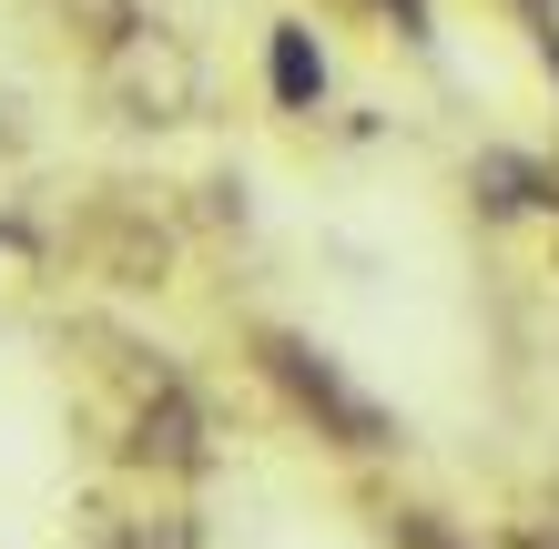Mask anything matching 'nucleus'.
<instances>
[{"instance_id":"nucleus-1","label":"nucleus","mask_w":559,"mask_h":549,"mask_svg":"<svg viewBox=\"0 0 559 549\" xmlns=\"http://www.w3.org/2000/svg\"><path fill=\"white\" fill-rule=\"evenodd\" d=\"M72 254H82L92 275H112V285H163V275H174V224L112 183V193H92V204H82Z\"/></svg>"},{"instance_id":"nucleus-4","label":"nucleus","mask_w":559,"mask_h":549,"mask_svg":"<svg viewBox=\"0 0 559 549\" xmlns=\"http://www.w3.org/2000/svg\"><path fill=\"white\" fill-rule=\"evenodd\" d=\"M122 447H133L143 468H163V478H193V468L214 458V447H204V417H193L183 386H143V397H133V438H122Z\"/></svg>"},{"instance_id":"nucleus-5","label":"nucleus","mask_w":559,"mask_h":549,"mask_svg":"<svg viewBox=\"0 0 559 549\" xmlns=\"http://www.w3.org/2000/svg\"><path fill=\"white\" fill-rule=\"evenodd\" d=\"M61 21H72V41L92 61H112V51L143 41V0H61Z\"/></svg>"},{"instance_id":"nucleus-10","label":"nucleus","mask_w":559,"mask_h":549,"mask_svg":"<svg viewBox=\"0 0 559 549\" xmlns=\"http://www.w3.org/2000/svg\"><path fill=\"white\" fill-rule=\"evenodd\" d=\"M92 549H133V520L122 509H92Z\"/></svg>"},{"instance_id":"nucleus-9","label":"nucleus","mask_w":559,"mask_h":549,"mask_svg":"<svg viewBox=\"0 0 559 549\" xmlns=\"http://www.w3.org/2000/svg\"><path fill=\"white\" fill-rule=\"evenodd\" d=\"M346 11H386V21H397V31H407V41H417V31H427V11H417V0H346Z\"/></svg>"},{"instance_id":"nucleus-6","label":"nucleus","mask_w":559,"mask_h":549,"mask_svg":"<svg viewBox=\"0 0 559 549\" xmlns=\"http://www.w3.org/2000/svg\"><path fill=\"white\" fill-rule=\"evenodd\" d=\"M275 92H285L295 112H306L316 92H325V61H316V41H306V31H295V21L275 31Z\"/></svg>"},{"instance_id":"nucleus-3","label":"nucleus","mask_w":559,"mask_h":549,"mask_svg":"<svg viewBox=\"0 0 559 549\" xmlns=\"http://www.w3.org/2000/svg\"><path fill=\"white\" fill-rule=\"evenodd\" d=\"M254 357H265V377H275V386H285V397L306 407V417H316V428L336 438V447H386V417H377L367 397H356V386H346L336 367H325L306 336H254Z\"/></svg>"},{"instance_id":"nucleus-2","label":"nucleus","mask_w":559,"mask_h":549,"mask_svg":"<svg viewBox=\"0 0 559 549\" xmlns=\"http://www.w3.org/2000/svg\"><path fill=\"white\" fill-rule=\"evenodd\" d=\"M103 103L122 122H193L204 112V61H193L174 31H143L133 51L103 61Z\"/></svg>"},{"instance_id":"nucleus-7","label":"nucleus","mask_w":559,"mask_h":549,"mask_svg":"<svg viewBox=\"0 0 559 549\" xmlns=\"http://www.w3.org/2000/svg\"><path fill=\"white\" fill-rule=\"evenodd\" d=\"M133 549H193V520L183 509H153V520H133Z\"/></svg>"},{"instance_id":"nucleus-8","label":"nucleus","mask_w":559,"mask_h":549,"mask_svg":"<svg viewBox=\"0 0 559 549\" xmlns=\"http://www.w3.org/2000/svg\"><path fill=\"white\" fill-rule=\"evenodd\" d=\"M386 529H397V549H468V539H448L438 520H427V509H397Z\"/></svg>"}]
</instances>
